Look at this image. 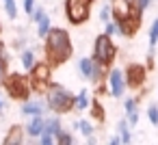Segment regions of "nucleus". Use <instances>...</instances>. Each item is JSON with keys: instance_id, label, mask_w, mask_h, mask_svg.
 I'll return each mask as SVG.
<instances>
[{"instance_id": "nucleus-1", "label": "nucleus", "mask_w": 158, "mask_h": 145, "mask_svg": "<svg viewBox=\"0 0 158 145\" xmlns=\"http://www.w3.org/2000/svg\"><path fill=\"white\" fill-rule=\"evenodd\" d=\"M44 41H46V46H44V50H46V59H48V63H50L52 69H54L56 65H63L65 61L72 59V54H74V46H72V37H69V33H67L65 28H61V26H52Z\"/></svg>"}, {"instance_id": "nucleus-3", "label": "nucleus", "mask_w": 158, "mask_h": 145, "mask_svg": "<svg viewBox=\"0 0 158 145\" xmlns=\"http://www.w3.org/2000/svg\"><path fill=\"white\" fill-rule=\"evenodd\" d=\"M115 56H117V46L113 44V39L106 37L104 33L98 35L95 41H93V54H91V59H93L98 65H102V67L108 69V67L113 65Z\"/></svg>"}, {"instance_id": "nucleus-24", "label": "nucleus", "mask_w": 158, "mask_h": 145, "mask_svg": "<svg viewBox=\"0 0 158 145\" xmlns=\"http://www.w3.org/2000/svg\"><path fill=\"white\" fill-rule=\"evenodd\" d=\"M110 20H113V15H110V5L106 2V5L100 7V22H102V24H108Z\"/></svg>"}, {"instance_id": "nucleus-14", "label": "nucleus", "mask_w": 158, "mask_h": 145, "mask_svg": "<svg viewBox=\"0 0 158 145\" xmlns=\"http://www.w3.org/2000/svg\"><path fill=\"white\" fill-rule=\"evenodd\" d=\"M61 130H63V126H61L59 115H54V117H50V119H46V121H44V134H46V136L56 139V134H59Z\"/></svg>"}, {"instance_id": "nucleus-23", "label": "nucleus", "mask_w": 158, "mask_h": 145, "mask_svg": "<svg viewBox=\"0 0 158 145\" xmlns=\"http://www.w3.org/2000/svg\"><path fill=\"white\" fill-rule=\"evenodd\" d=\"M5 2V11L9 15V20H15L18 18V0H2Z\"/></svg>"}, {"instance_id": "nucleus-12", "label": "nucleus", "mask_w": 158, "mask_h": 145, "mask_svg": "<svg viewBox=\"0 0 158 145\" xmlns=\"http://www.w3.org/2000/svg\"><path fill=\"white\" fill-rule=\"evenodd\" d=\"M44 121H46V117H31L28 123L24 126V134L31 139H39L44 134Z\"/></svg>"}, {"instance_id": "nucleus-25", "label": "nucleus", "mask_w": 158, "mask_h": 145, "mask_svg": "<svg viewBox=\"0 0 158 145\" xmlns=\"http://www.w3.org/2000/svg\"><path fill=\"white\" fill-rule=\"evenodd\" d=\"M147 119L152 126H158V104H149L147 106Z\"/></svg>"}, {"instance_id": "nucleus-21", "label": "nucleus", "mask_w": 158, "mask_h": 145, "mask_svg": "<svg viewBox=\"0 0 158 145\" xmlns=\"http://www.w3.org/2000/svg\"><path fill=\"white\" fill-rule=\"evenodd\" d=\"M78 130H80V134L87 139V136H91V134H93V130H95V128H93V123H91L89 119H78Z\"/></svg>"}, {"instance_id": "nucleus-29", "label": "nucleus", "mask_w": 158, "mask_h": 145, "mask_svg": "<svg viewBox=\"0 0 158 145\" xmlns=\"http://www.w3.org/2000/svg\"><path fill=\"white\" fill-rule=\"evenodd\" d=\"M132 5H134V9H136L139 13H143L145 9H149V5H152V0H132Z\"/></svg>"}, {"instance_id": "nucleus-7", "label": "nucleus", "mask_w": 158, "mask_h": 145, "mask_svg": "<svg viewBox=\"0 0 158 145\" xmlns=\"http://www.w3.org/2000/svg\"><path fill=\"white\" fill-rule=\"evenodd\" d=\"M50 78H52V67H50V63H48V61H41V63L37 61V65L31 69V87H33V91L46 93L48 85L52 82Z\"/></svg>"}, {"instance_id": "nucleus-26", "label": "nucleus", "mask_w": 158, "mask_h": 145, "mask_svg": "<svg viewBox=\"0 0 158 145\" xmlns=\"http://www.w3.org/2000/svg\"><path fill=\"white\" fill-rule=\"evenodd\" d=\"M46 15H48V13H46V9L37 5V7H35V11L31 13V22H35V24H39V22H41V20H44Z\"/></svg>"}, {"instance_id": "nucleus-22", "label": "nucleus", "mask_w": 158, "mask_h": 145, "mask_svg": "<svg viewBox=\"0 0 158 145\" xmlns=\"http://www.w3.org/2000/svg\"><path fill=\"white\" fill-rule=\"evenodd\" d=\"M156 44H158V18L149 26V50H156Z\"/></svg>"}, {"instance_id": "nucleus-33", "label": "nucleus", "mask_w": 158, "mask_h": 145, "mask_svg": "<svg viewBox=\"0 0 158 145\" xmlns=\"http://www.w3.org/2000/svg\"><path fill=\"white\" fill-rule=\"evenodd\" d=\"M35 145H56V141L52 139V136H46V134H41L39 139H37V143Z\"/></svg>"}, {"instance_id": "nucleus-37", "label": "nucleus", "mask_w": 158, "mask_h": 145, "mask_svg": "<svg viewBox=\"0 0 158 145\" xmlns=\"http://www.w3.org/2000/svg\"><path fill=\"white\" fill-rule=\"evenodd\" d=\"M0 54H5V44H2V41H0ZM5 56H7V54H5Z\"/></svg>"}, {"instance_id": "nucleus-30", "label": "nucleus", "mask_w": 158, "mask_h": 145, "mask_svg": "<svg viewBox=\"0 0 158 145\" xmlns=\"http://www.w3.org/2000/svg\"><path fill=\"white\" fill-rule=\"evenodd\" d=\"M139 117H141V113H139V110H132V113H128V115H126V121H128V126H130V128H134V126L139 123Z\"/></svg>"}, {"instance_id": "nucleus-9", "label": "nucleus", "mask_w": 158, "mask_h": 145, "mask_svg": "<svg viewBox=\"0 0 158 145\" xmlns=\"http://www.w3.org/2000/svg\"><path fill=\"white\" fill-rule=\"evenodd\" d=\"M110 15H113V22H121V20H130V18H136L141 15L134 5H132V0H110Z\"/></svg>"}, {"instance_id": "nucleus-18", "label": "nucleus", "mask_w": 158, "mask_h": 145, "mask_svg": "<svg viewBox=\"0 0 158 145\" xmlns=\"http://www.w3.org/2000/svg\"><path fill=\"white\" fill-rule=\"evenodd\" d=\"M89 115L93 117V119H98V121H104V117H106V113H104V106L98 102V100H91V106H89Z\"/></svg>"}, {"instance_id": "nucleus-34", "label": "nucleus", "mask_w": 158, "mask_h": 145, "mask_svg": "<svg viewBox=\"0 0 158 145\" xmlns=\"http://www.w3.org/2000/svg\"><path fill=\"white\" fill-rule=\"evenodd\" d=\"M106 145H121V141H119V136H117V134H113V136L108 139V143H106Z\"/></svg>"}, {"instance_id": "nucleus-27", "label": "nucleus", "mask_w": 158, "mask_h": 145, "mask_svg": "<svg viewBox=\"0 0 158 145\" xmlns=\"http://www.w3.org/2000/svg\"><path fill=\"white\" fill-rule=\"evenodd\" d=\"M123 110H126V115L132 113V110H139V100L136 97H126L123 100Z\"/></svg>"}, {"instance_id": "nucleus-32", "label": "nucleus", "mask_w": 158, "mask_h": 145, "mask_svg": "<svg viewBox=\"0 0 158 145\" xmlns=\"http://www.w3.org/2000/svg\"><path fill=\"white\" fill-rule=\"evenodd\" d=\"M104 35H106V37H110V39H113V35H117V26H115V22H113V20H110L108 24H104Z\"/></svg>"}, {"instance_id": "nucleus-35", "label": "nucleus", "mask_w": 158, "mask_h": 145, "mask_svg": "<svg viewBox=\"0 0 158 145\" xmlns=\"http://www.w3.org/2000/svg\"><path fill=\"white\" fill-rule=\"evenodd\" d=\"M85 145H98V139L91 134V136H87V139H85Z\"/></svg>"}, {"instance_id": "nucleus-5", "label": "nucleus", "mask_w": 158, "mask_h": 145, "mask_svg": "<svg viewBox=\"0 0 158 145\" xmlns=\"http://www.w3.org/2000/svg\"><path fill=\"white\" fill-rule=\"evenodd\" d=\"M78 74H80V78H85V80H89L91 85H98V87H100V85L104 82L108 69L102 67V65H98L91 56H80V59H78Z\"/></svg>"}, {"instance_id": "nucleus-38", "label": "nucleus", "mask_w": 158, "mask_h": 145, "mask_svg": "<svg viewBox=\"0 0 158 145\" xmlns=\"http://www.w3.org/2000/svg\"><path fill=\"white\" fill-rule=\"evenodd\" d=\"M0 33H2V24H0Z\"/></svg>"}, {"instance_id": "nucleus-17", "label": "nucleus", "mask_w": 158, "mask_h": 145, "mask_svg": "<svg viewBox=\"0 0 158 145\" xmlns=\"http://www.w3.org/2000/svg\"><path fill=\"white\" fill-rule=\"evenodd\" d=\"M117 136H119L121 145H132V130H130V126H128L126 119L117 121Z\"/></svg>"}, {"instance_id": "nucleus-10", "label": "nucleus", "mask_w": 158, "mask_h": 145, "mask_svg": "<svg viewBox=\"0 0 158 145\" xmlns=\"http://www.w3.org/2000/svg\"><path fill=\"white\" fill-rule=\"evenodd\" d=\"M123 76H126V85L130 89H139L145 85V76H147V67L145 65H139V63H130L126 69H123Z\"/></svg>"}, {"instance_id": "nucleus-28", "label": "nucleus", "mask_w": 158, "mask_h": 145, "mask_svg": "<svg viewBox=\"0 0 158 145\" xmlns=\"http://www.w3.org/2000/svg\"><path fill=\"white\" fill-rule=\"evenodd\" d=\"M7 76H9V74H7V56H5V54H0V85L5 82Z\"/></svg>"}, {"instance_id": "nucleus-6", "label": "nucleus", "mask_w": 158, "mask_h": 145, "mask_svg": "<svg viewBox=\"0 0 158 145\" xmlns=\"http://www.w3.org/2000/svg\"><path fill=\"white\" fill-rule=\"evenodd\" d=\"M93 0H65V18L69 24H82L89 20V9Z\"/></svg>"}, {"instance_id": "nucleus-36", "label": "nucleus", "mask_w": 158, "mask_h": 145, "mask_svg": "<svg viewBox=\"0 0 158 145\" xmlns=\"http://www.w3.org/2000/svg\"><path fill=\"white\" fill-rule=\"evenodd\" d=\"M7 106V102H5V97H2V93H0V113H2V108Z\"/></svg>"}, {"instance_id": "nucleus-2", "label": "nucleus", "mask_w": 158, "mask_h": 145, "mask_svg": "<svg viewBox=\"0 0 158 145\" xmlns=\"http://www.w3.org/2000/svg\"><path fill=\"white\" fill-rule=\"evenodd\" d=\"M44 102H46V108L52 110L54 115H65V113L74 110L76 95L67 87H63L59 82H50L48 89H46V100Z\"/></svg>"}, {"instance_id": "nucleus-15", "label": "nucleus", "mask_w": 158, "mask_h": 145, "mask_svg": "<svg viewBox=\"0 0 158 145\" xmlns=\"http://www.w3.org/2000/svg\"><path fill=\"white\" fill-rule=\"evenodd\" d=\"M20 61H22V67L26 72H31L35 65H37V54H35V48H24L20 52Z\"/></svg>"}, {"instance_id": "nucleus-16", "label": "nucleus", "mask_w": 158, "mask_h": 145, "mask_svg": "<svg viewBox=\"0 0 158 145\" xmlns=\"http://www.w3.org/2000/svg\"><path fill=\"white\" fill-rule=\"evenodd\" d=\"M91 106V93L87 91V87H82L76 93V102H74V110H89Z\"/></svg>"}, {"instance_id": "nucleus-4", "label": "nucleus", "mask_w": 158, "mask_h": 145, "mask_svg": "<svg viewBox=\"0 0 158 145\" xmlns=\"http://www.w3.org/2000/svg\"><path fill=\"white\" fill-rule=\"evenodd\" d=\"M2 87L7 89V93L13 97V100H22L26 102L33 93V87H31V78L24 76V74H9L2 82Z\"/></svg>"}, {"instance_id": "nucleus-31", "label": "nucleus", "mask_w": 158, "mask_h": 145, "mask_svg": "<svg viewBox=\"0 0 158 145\" xmlns=\"http://www.w3.org/2000/svg\"><path fill=\"white\" fill-rule=\"evenodd\" d=\"M35 7H37V0H22V9L26 15H31L35 11Z\"/></svg>"}, {"instance_id": "nucleus-20", "label": "nucleus", "mask_w": 158, "mask_h": 145, "mask_svg": "<svg viewBox=\"0 0 158 145\" xmlns=\"http://www.w3.org/2000/svg\"><path fill=\"white\" fill-rule=\"evenodd\" d=\"M50 28H52V22H50V15H46V18L37 24V31H35V33H37L39 39H46V35L50 33Z\"/></svg>"}, {"instance_id": "nucleus-11", "label": "nucleus", "mask_w": 158, "mask_h": 145, "mask_svg": "<svg viewBox=\"0 0 158 145\" xmlns=\"http://www.w3.org/2000/svg\"><path fill=\"white\" fill-rule=\"evenodd\" d=\"M22 115L24 117H44V113L48 110L46 108V102L44 100H39V97H28L26 102H22Z\"/></svg>"}, {"instance_id": "nucleus-13", "label": "nucleus", "mask_w": 158, "mask_h": 145, "mask_svg": "<svg viewBox=\"0 0 158 145\" xmlns=\"http://www.w3.org/2000/svg\"><path fill=\"white\" fill-rule=\"evenodd\" d=\"M24 139H26L24 128L22 126H11L7 136H5V141H2V145H24Z\"/></svg>"}, {"instance_id": "nucleus-19", "label": "nucleus", "mask_w": 158, "mask_h": 145, "mask_svg": "<svg viewBox=\"0 0 158 145\" xmlns=\"http://www.w3.org/2000/svg\"><path fill=\"white\" fill-rule=\"evenodd\" d=\"M54 141H56V145H78L76 139H74V134H72L69 130H61Z\"/></svg>"}, {"instance_id": "nucleus-8", "label": "nucleus", "mask_w": 158, "mask_h": 145, "mask_svg": "<svg viewBox=\"0 0 158 145\" xmlns=\"http://www.w3.org/2000/svg\"><path fill=\"white\" fill-rule=\"evenodd\" d=\"M106 87H108V95H113V97H123V95H126V89H128L123 69H119V67L108 69V74H106Z\"/></svg>"}]
</instances>
